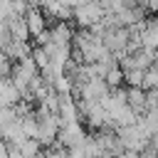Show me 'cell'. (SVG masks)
<instances>
[{
	"label": "cell",
	"instance_id": "cell-1",
	"mask_svg": "<svg viewBox=\"0 0 158 158\" xmlns=\"http://www.w3.org/2000/svg\"><path fill=\"white\" fill-rule=\"evenodd\" d=\"M104 17H106V10H104L101 0L86 2L81 7H74V25H77V30H91L94 25L104 22Z\"/></svg>",
	"mask_w": 158,
	"mask_h": 158
},
{
	"label": "cell",
	"instance_id": "cell-2",
	"mask_svg": "<svg viewBox=\"0 0 158 158\" xmlns=\"http://www.w3.org/2000/svg\"><path fill=\"white\" fill-rule=\"evenodd\" d=\"M118 138H121V143H123L126 151H138V153H143V151L151 146V136L143 131V126H141L138 121H136L133 126L118 128Z\"/></svg>",
	"mask_w": 158,
	"mask_h": 158
},
{
	"label": "cell",
	"instance_id": "cell-3",
	"mask_svg": "<svg viewBox=\"0 0 158 158\" xmlns=\"http://www.w3.org/2000/svg\"><path fill=\"white\" fill-rule=\"evenodd\" d=\"M86 136H89V133L84 131L81 121H74V123L62 126V131H59V143L67 146V148H79V146H84Z\"/></svg>",
	"mask_w": 158,
	"mask_h": 158
},
{
	"label": "cell",
	"instance_id": "cell-4",
	"mask_svg": "<svg viewBox=\"0 0 158 158\" xmlns=\"http://www.w3.org/2000/svg\"><path fill=\"white\" fill-rule=\"evenodd\" d=\"M25 20H27V27H30L32 40L40 37L44 30H49V17H47V12L42 7H30V12L25 15Z\"/></svg>",
	"mask_w": 158,
	"mask_h": 158
},
{
	"label": "cell",
	"instance_id": "cell-5",
	"mask_svg": "<svg viewBox=\"0 0 158 158\" xmlns=\"http://www.w3.org/2000/svg\"><path fill=\"white\" fill-rule=\"evenodd\" d=\"M0 99H2V106H20L25 101L22 91L17 89V84L10 79V77H2V84H0Z\"/></svg>",
	"mask_w": 158,
	"mask_h": 158
},
{
	"label": "cell",
	"instance_id": "cell-6",
	"mask_svg": "<svg viewBox=\"0 0 158 158\" xmlns=\"http://www.w3.org/2000/svg\"><path fill=\"white\" fill-rule=\"evenodd\" d=\"M126 91H128V106L138 116H143L148 111V91L143 86H126Z\"/></svg>",
	"mask_w": 158,
	"mask_h": 158
},
{
	"label": "cell",
	"instance_id": "cell-7",
	"mask_svg": "<svg viewBox=\"0 0 158 158\" xmlns=\"http://www.w3.org/2000/svg\"><path fill=\"white\" fill-rule=\"evenodd\" d=\"M5 25H10V32H12V40H17V42H30V27H27V20L25 17H12L10 22H5Z\"/></svg>",
	"mask_w": 158,
	"mask_h": 158
},
{
	"label": "cell",
	"instance_id": "cell-8",
	"mask_svg": "<svg viewBox=\"0 0 158 158\" xmlns=\"http://www.w3.org/2000/svg\"><path fill=\"white\" fill-rule=\"evenodd\" d=\"M106 84L111 86V89H116V86H123L126 84V72L121 69V64L116 62V64H111V69L106 72Z\"/></svg>",
	"mask_w": 158,
	"mask_h": 158
},
{
	"label": "cell",
	"instance_id": "cell-9",
	"mask_svg": "<svg viewBox=\"0 0 158 158\" xmlns=\"http://www.w3.org/2000/svg\"><path fill=\"white\" fill-rule=\"evenodd\" d=\"M42 153H44V158H69V148L62 146L59 141H57L54 146H47Z\"/></svg>",
	"mask_w": 158,
	"mask_h": 158
},
{
	"label": "cell",
	"instance_id": "cell-10",
	"mask_svg": "<svg viewBox=\"0 0 158 158\" xmlns=\"http://www.w3.org/2000/svg\"><path fill=\"white\" fill-rule=\"evenodd\" d=\"M146 72L143 69H128L126 72V86H143Z\"/></svg>",
	"mask_w": 158,
	"mask_h": 158
},
{
	"label": "cell",
	"instance_id": "cell-11",
	"mask_svg": "<svg viewBox=\"0 0 158 158\" xmlns=\"http://www.w3.org/2000/svg\"><path fill=\"white\" fill-rule=\"evenodd\" d=\"M143 89H158V62L146 72V81H143Z\"/></svg>",
	"mask_w": 158,
	"mask_h": 158
},
{
	"label": "cell",
	"instance_id": "cell-12",
	"mask_svg": "<svg viewBox=\"0 0 158 158\" xmlns=\"http://www.w3.org/2000/svg\"><path fill=\"white\" fill-rule=\"evenodd\" d=\"M7 148H10V158H27L20 148H15V146H7Z\"/></svg>",
	"mask_w": 158,
	"mask_h": 158
},
{
	"label": "cell",
	"instance_id": "cell-13",
	"mask_svg": "<svg viewBox=\"0 0 158 158\" xmlns=\"http://www.w3.org/2000/svg\"><path fill=\"white\" fill-rule=\"evenodd\" d=\"M116 158H141V153H138V151H123V153H118Z\"/></svg>",
	"mask_w": 158,
	"mask_h": 158
}]
</instances>
